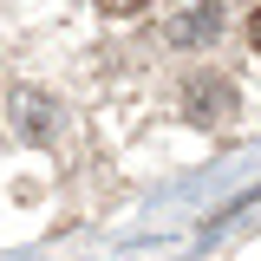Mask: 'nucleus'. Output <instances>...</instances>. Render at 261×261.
Segmentation results:
<instances>
[{"instance_id":"1","label":"nucleus","mask_w":261,"mask_h":261,"mask_svg":"<svg viewBox=\"0 0 261 261\" xmlns=\"http://www.w3.org/2000/svg\"><path fill=\"white\" fill-rule=\"evenodd\" d=\"M163 33H170V46H216L222 39V0H183L163 20Z\"/></svg>"},{"instance_id":"2","label":"nucleus","mask_w":261,"mask_h":261,"mask_svg":"<svg viewBox=\"0 0 261 261\" xmlns=\"http://www.w3.org/2000/svg\"><path fill=\"white\" fill-rule=\"evenodd\" d=\"M183 118H196V124H228V118H235V85H228V79H190Z\"/></svg>"},{"instance_id":"3","label":"nucleus","mask_w":261,"mask_h":261,"mask_svg":"<svg viewBox=\"0 0 261 261\" xmlns=\"http://www.w3.org/2000/svg\"><path fill=\"white\" fill-rule=\"evenodd\" d=\"M20 111H27V137H46V98H33V92H20Z\"/></svg>"},{"instance_id":"4","label":"nucleus","mask_w":261,"mask_h":261,"mask_svg":"<svg viewBox=\"0 0 261 261\" xmlns=\"http://www.w3.org/2000/svg\"><path fill=\"white\" fill-rule=\"evenodd\" d=\"M98 7H105V13H111V20H130V13H144V7H150V0H98Z\"/></svg>"},{"instance_id":"5","label":"nucleus","mask_w":261,"mask_h":261,"mask_svg":"<svg viewBox=\"0 0 261 261\" xmlns=\"http://www.w3.org/2000/svg\"><path fill=\"white\" fill-rule=\"evenodd\" d=\"M248 39H255V53H261V7H255V20H248Z\"/></svg>"}]
</instances>
